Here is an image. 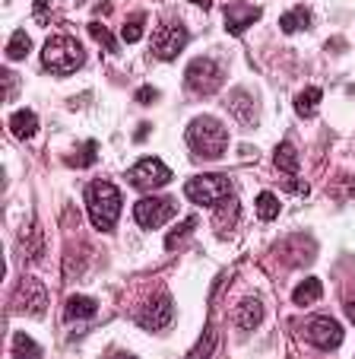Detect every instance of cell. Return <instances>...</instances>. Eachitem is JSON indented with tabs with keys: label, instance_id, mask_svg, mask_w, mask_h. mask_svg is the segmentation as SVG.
<instances>
[{
	"label": "cell",
	"instance_id": "25",
	"mask_svg": "<svg viewBox=\"0 0 355 359\" xmlns=\"http://www.w3.org/2000/svg\"><path fill=\"white\" fill-rule=\"evenodd\" d=\"M26 353L29 356H42V346L26 334H13V356H26Z\"/></svg>",
	"mask_w": 355,
	"mask_h": 359
},
{
	"label": "cell",
	"instance_id": "19",
	"mask_svg": "<svg viewBox=\"0 0 355 359\" xmlns=\"http://www.w3.org/2000/svg\"><path fill=\"white\" fill-rule=\"evenodd\" d=\"M228 108L235 112V118H238V121H244V124L254 121V102H251V96L242 93V89H238V93L228 99Z\"/></svg>",
	"mask_w": 355,
	"mask_h": 359
},
{
	"label": "cell",
	"instance_id": "33",
	"mask_svg": "<svg viewBox=\"0 0 355 359\" xmlns=\"http://www.w3.org/2000/svg\"><path fill=\"white\" fill-rule=\"evenodd\" d=\"M191 3H197V7H210L213 0H191Z\"/></svg>",
	"mask_w": 355,
	"mask_h": 359
},
{
	"label": "cell",
	"instance_id": "17",
	"mask_svg": "<svg viewBox=\"0 0 355 359\" xmlns=\"http://www.w3.org/2000/svg\"><path fill=\"white\" fill-rule=\"evenodd\" d=\"M308 26H311V10L308 7H295L279 16V29L283 32H301V29H308Z\"/></svg>",
	"mask_w": 355,
	"mask_h": 359
},
{
	"label": "cell",
	"instance_id": "11",
	"mask_svg": "<svg viewBox=\"0 0 355 359\" xmlns=\"http://www.w3.org/2000/svg\"><path fill=\"white\" fill-rule=\"evenodd\" d=\"M45 305H48V296H45V287L38 280H32V277H26V280L19 283V289H16L13 296V309L16 312H32V315H45Z\"/></svg>",
	"mask_w": 355,
	"mask_h": 359
},
{
	"label": "cell",
	"instance_id": "31",
	"mask_svg": "<svg viewBox=\"0 0 355 359\" xmlns=\"http://www.w3.org/2000/svg\"><path fill=\"white\" fill-rule=\"evenodd\" d=\"M346 315H349V321L355 324V299H349V302H346Z\"/></svg>",
	"mask_w": 355,
	"mask_h": 359
},
{
	"label": "cell",
	"instance_id": "13",
	"mask_svg": "<svg viewBox=\"0 0 355 359\" xmlns=\"http://www.w3.org/2000/svg\"><path fill=\"white\" fill-rule=\"evenodd\" d=\"M257 20H260V7H251V3H228L226 7V26L232 36H242Z\"/></svg>",
	"mask_w": 355,
	"mask_h": 359
},
{
	"label": "cell",
	"instance_id": "12",
	"mask_svg": "<svg viewBox=\"0 0 355 359\" xmlns=\"http://www.w3.org/2000/svg\"><path fill=\"white\" fill-rule=\"evenodd\" d=\"M273 162H276V169L285 175V188H289V191L308 194V185H299V156H295V146H292V144H279Z\"/></svg>",
	"mask_w": 355,
	"mask_h": 359
},
{
	"label": "cell",
	"instance_id": "23",
	"mask_svg": "<svg viewBox=\"0 0 355 359\" xmlns=\"http://www.w3.org/2000/svg\"><path fill=\"white\" fill-rule=\"evenodd\" d=\"M143 26H146V13H134L127 22H124L121 38H124V42H127V45L140 42V38H143Z\"/></svg>",
	"mask_w": 355,
	"mask_h": 359
},
{
	"label": "cell",
	"instance_id": "29",
	"mask_svg": "<svg viewBox=\"0 0 355 359\" xmlns=\"http://www.w3.org/2000/svg\"><path fill=\"white\" fill-rule=\"evenodd\" d=\"M156 89H152V86H143L140 89V93H136V102H143V105H146V102H152V99H156Z\"/></svg>",
	"mask_w": 355,
	"mask_h": 359
},
{
	"label": "cell",
	"instance_id": "16",
	"mask_svg": "<svg viewBox=\"0 0 355 359\" xmlns=\"http://www.w3.org/2000/svg\"><path fill=\"white\" fill-rule=\"evenodd\" d=\"M263 318V309L257 299H244L242 305H238V315H235V321H238V328L242 330H254L257 324H260Z\"/></svg>",
	"mask_w": 355,
	"mask_h": 359
},
{
	"label": "cell",
	"instance_id": "3",
	"mask_svg": "<svg viewBox=\"0 0 355 359\" xmlns=\"http://www.w3.org/2000/svg\"><path fill=\"white\" fill-rule=\"evenodd\" d=\"M42 64L45 70L57 73V77H67V73L83 67V45L70 36H51L42 48Z\"/></svg>",
	"mask_w": 355,
	"mask_h": 359
},
{
	"label": "cell",
	"instance_id": "10",
	"mask_svg": "<svg viewBox=\"0 0 355 359\" xmlns=\"http://www.w3.org/2000/svg\"><path fill=\"white\" fill-rule=\"evenodd\" d=\"M308 330V340H311L317 350H336V346L342 344V324L333 321V318H311V321L305 324Z\"/></svg>",
	"mask_w": 355,
	"mask_h": 359
},
{
	"label": "cell",
	"instance_id": "8",
	"mask_svg": "<svg viewBox=\"0 0 355 359\" xmlns=\"http://www.w3.org/2000/svg\"><path fill=\"white\" fill-rule=\"evenodd\" d=\"M187 45V29L184 26H178V22H165L159 26L156 36H152V54L162 61H175Z\"/></svg>",
	"mask_w": 355,
	"mask_h": 359
},
{
	"label": "cell",
	"instance_id": "9",
	"mask_svg": "<svg viewBox=\"0 0 355 359\" xmlns=\"http://www.w3.org/2000/svg\"><path fill=\"white\" fill-rule=\"evenodd\" d=\"M171 321H175V302H171V296H159L146 309L136 312V324L146 330H165Z\"/></svg>",
	"mask_w": 355,
	"mask_h": 359
},
{
	"label": "cell",
	"instance_id": "7",
	"mask_svg": "<svg viewBox=\"0 0 355 359\" xmlns=\"http://www.w3.org/2000/svg\"><path fill=\"white\" fill-rule=\"evenodd\" d=\"M184 79H187V86H191L194 93L206 96V93H216V89H219L222 70H219V64H216L213 58H197V61L187 64Z\"/></svg>",
	"mask_w": 355,
	"mask_h": 359
},
{
	"label": "cell",
	"instance_id": "32",
	"mask_svg": "<svg viewBox=\"0 0 355 359\" xmlns=\"http://www.w3.org/2000/svg\"><path fill=\"white\" fill-rule=\"evenodd\" d=\"M146 134H150V124H140V130H136V140H143Z\"/></svg>",
	"mask_w": 355,
	"mask_h": 359
},
{
	"label": "cell",
	"instance_id": "15",
	"mask_svg": "<svg viewBox=\"0 0 355 359\" xmlns=\"http://www.w3.org/2000/svg\"><path fill=\"white\" fill-rule=\"evenodd\" d=\"M99 312V302L89 299V296H73L67 299V309H64V318L67 321H77V318H93Z\"/></svg>",
	"mask_w": 355,
	"mask_h": 359
},
{
	"label": "cell",
	"instance_id": "27",
	"mask_svg": "<svg viewBox=\"0 0 355 359\" xmlns=\"http://www.w3.org/2000/svg\"><path fill=\"white\" fill-rule=\"evenodd\" d=\"M95 153H99V144H95V140H89V144L83 146V156L70 159V162H73V165H93V162H95Z\"/></svg>",
	"mask_w": 355,
	"mask_h": 359
},
{
	"label": "cell",
	"instance_id": "6",
	"mask_svg": "<svg viewBox=\"0 0 355 359\" xmlns=\"http://www.w3.org/2000/svg\"><path fill=\"white\" fill-rule=\"evenodd\" d=\"M175 213H178V207L171 197H143V201L134 204V216L143 229H159Z\"/></svg>",
	"mask_w": 355,
	"mask_h": 359
},
{
	"label": "cell",
	"instance_id": "30",
	"mask_svg": "<svg viewBox=\"0 0 355 359\" xmlns=\"http://www.w3.org/2000/svg\"><path fill=\"white\" fill-rule=\"evenodd\" d=\"M3 83H7V96H3V99H13V93H16V77L13 73H3Z\"/></svg>",
	"mask_w": 355,
	"mask_h": 359
},
{
	"label": "cell",
	"instance_id": "21",
	"mask_svg": "<svg viewBox=\"0 0 355 359\" xmlns=\"http://www.w3.org/2000/svg\"><path fill=\"white\" fill-rule=\"evenodd\" d=\"M320 89L317 86H308L305 93H299V99H295V112H299V118H311L314 112H317V102H320Z\"/></svg>",
	"mask_w": 355,
	"mask_h": 359
},
{
	"label": "cell",
	"instance_id": "18",
	"mask_svg": "<svg viewBox=\"0 0 355 359\" xmlns=\"http://www.w3.org/2000/svg\"><path fill=\"white\" fill-rule=\"evenodd\" d=\"M320 296H324V287H320V280H317V277H308L305 283H299V287H295L292 299H295V305H311V302H317Z\"/></svg>",
	"mask_w": 355,
	"mask_h": 359
},
{
	"label": "cell",
	"instance_id": "5",
	"mask_svg": "<svg viewBox=\"0 0 355 359\" xmlns=\"http://www.w3.org/2000/svg\"><path fill=\"white\" fill-rule=\"evenodd\" d=\"M127 178H130V185L140 188V191H156V188H162V185H168L171 181V169L162 162V159L146 156V159H140V162L130 169Z\"/></svg>",
	"mask_w": 355,
	"mask_h": 359
},
{
	"label": "cell",
	"instance_id": "26",
	"mask_svg": "<svg viewBox=\"0 0 355 359\" xmlns=\"http://www.w3.org/2000/svg\"><path fill=\"white\" fill-rule=\"evenodd\" d=\"M89 36H93L99 45H105V48L111 51V54H114V51H118V42H114V38H111V32H108L105 26H102V22H89Z\"/></svg>",
	"mask_w": 355,
	"mask_h": 359
},
{
	"label": "cell",
	"instance_id": "22",
	"mask_svg": "<svg viewBox=\"0 0 355 359\" xmlns=\"http://www.w3.org/2000/svg\"><path fill=\"white\" fill-rule=\"evenodd\" d=\"M257 216H260V220H267V223H273V220L279 216V197L273 194V191L257 194Z\"/></svg>",
	"mask_w": 355,
	"mask_h": 359
},
{
	"label": "cell",
	"instance_id": "4",
	"mask_svg": "<svg viewBox=\"0 0 355 359\" xmlns=\"http://www.w3.org/2000/svg\"><path fill=\"white\" fill-rule=\"evenodd\" d=\"M184 194L191 197L194 204H200V207H216V204H222L226 197H232V181L219 172L197 175V178H191L184 185Z\"/></svg>",
	"mask_w": 355,
	"mask_h": 359
},
{
	"label": "cell",
	"instance_id": "1",
	"mask_svg": "<svg viewBox=\"0 0 355 359\" xmlns=\"http://www.w3.org/2000/svg\"><path fill=\"white\" fill-rule=\"evenodd\" d=\"M86 207H89V220L99 232H111L121 216V191L111 181L99 178L86 188Z\"/></svg>",
	"mask_w": 355,
	"mask_h": 359
},
{
	"label": "cell",
	"instance_id": "24",
	"mask_svg": "<svg viewBox=\"0 0 355 359\" xmlns=\"http://www.w3.org/2000/svg\"><path fill=\"white\" fill-rule=\"evenodd\" d=\"M194 229H197V216H187L181 226H175V232H168V238H165V248H168V252H171V248H178V245L184 242V238L191 236Z\"/></svg>",
	"mask_w": 355,
	"mask_h": 359
},
{
	"label": "cell",
	"instance_id": "2",
	"mask_svg": "<svg viewBox=\"0 0 355 359\" xmlns=\"http://www.w3.org/2000/svg\"><path fill=\"white\" fill-rule=\"evenodd\" d=\"M187 144L194 153L206 159H219L228 150V130L222 121H216L213 115H200L187 124Z\"/></svg>",
	"mask_w": 355,
	"mask_h": 359
},
{
	"label": "cell",
	"instance_id": "28",
	"mask_svg": "<svg viewBox=\"0 0 355 359\" xmlns=\"http://www.w3.org/2000/svg\"><path fill=\"white\" fill-rule=\"evenodd\" d=\"M36 20L38 22H48L51 16H48V0H36Z\"/></svg>",
	"mask_w": 355,
	"mask_h": 359
},
{
	"label": "cell",
	"instance_id": "14",
	"mask_svg": "<svg viewBox=\"0 0 355 359\" xmlns=\"http://www.w3.org/2000/svg\"><path fill=\"white\" fill-rule=\"evenodd\" d=\"M10 130H13V137H19V140L36 137L38 115H36V112H29V108H19V112H13V115H10Z\"/></svg>",
	"mask_w": 355,
	"mask_h": 359
},
{
	"label": "cell",
	"instance_id": "20",
	"mask_svg": "<svg viewBox=\"0 0 355 359\" xmlns=\"http://www.w3.org/2000/svg\"><path fill=\"white\" fill-rule=\"evenodd\" d=\"M29 51H32V38H29V32L16 29L13 36H10V42H7V58L10 61H22Z\"/></svg>",
	"mask_w": 355,
	"mask_h": 359
}]
</instances>
